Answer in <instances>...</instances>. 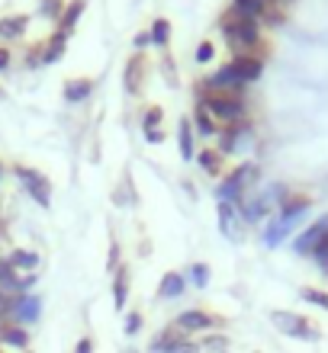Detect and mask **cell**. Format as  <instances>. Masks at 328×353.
<instances>
[{
  "label": "cell",
  "mask_w": 328,
  "mask_h": 353,
  "mask_svg": "<svg viewBox=\"0 0 328 353\" xmlns=\"http://www.w3.org/2000/svg\"><path fill=\"white\" fill-rule=\"evenodd\" d=\"M184 341H190V337L184 334V331H180L177 325H171V327H164V331H161V334L155 337V341H151L148 350H151V353H171L177 344H184Z\"/></svg>",
  "instance_id": "obj_16"
},
{
  "label": "cell",
  "mask_w": 328,
  "mask_h": 353,
  "mask_svg": "<svg viewBox=\"0 0 328 353\" xmlns=\"http://www.w3.org/2000/svg\"><path fill=\"white\" fill-rule=\"evenodd\" d=\"M161 122H164V110H161V106H148V110H145V119H142V129L145 132L161 129Z\"/></svg>",
  "instance_id": "obj_32"
},
{
  "label": "cell",
  "mask_w": 328,
  "mask_h": 353,
  "mask_svg": "<svg viewBox=\"0 0 328 353\" xmlns=\"http://www.w3.org/2000/svg\"><path fill=\"white\" fill-rule=\"evenodd\" d=\"M13 174H17V180L23 183V190L36 199V205H42V209L52 205V183H48L46 174H39L36 168H26V164H17Z\"/></svg>",
  "instance_id": "obj_5"
},
{
  "label": "cell",
  "mask_w": 328,
  "mask_h": 353,
  "mask_svg": "<svg viewBox=\"0 0 328 353\" xmlns=\"http://www.w3.org/2000/svg\"><path fill=\"white\" fill-rule=\"evenodd\" d=\"M209 276H213V273H209L206 263H193V267H190V283H193L197 289H206L209 286Z\"/></svg>",
  "instance_id": "obj_31"
},
{
  "label": "cell",
  "mask_w": 328,
  "mask_h": 353,
  "mask_svg": "<svg viewBox=\"0 0 328 353\" xmlns=\"http://www.w3.org/2000/svg\"><path fill=\"white\" fill-rule=\"evenodd\" d=\"M0 353H3V350H0Z\"/></svg>",
  "instance_id": "obj_46"
},
{
  "label": "cell",
  "mask_w": 328,
  "mask_h": 353,
  "mask_svg": "<svg viewBox=\"0 0 328 353\" xmlns=\"http://www.w3.org/2000/svg\"><path fill=\"white\" fill-rule=\"evenodd\" d=\"M197 103H203L209 110V116L222 125H235V122L244 119V100L242 97H232V93L213 90L206 81H197Z\"/></svg>",
  "instance_id": "obj_2"
},
{
  "label": "cell",
  "mask_w": 328,
  "mask_h": 353,
  "mask_svg": "<svg viewBox=\"0 0 328 353\" xmlns=\"http://www.w3.org/2000/svg\"><path fill=\"white\" fill-rule=\"evenodd\" d=\"M174 325L184 331V334H200V331H209V327L222 325L216 315H209V312H203V308H187V312H180L177 318H174Z\"/></svg>",
  "instance_id": "obj_10"
},
{
  "label": "cell",
  "mask_w": 328,
  "mask_h": 353,
  "mask_svg": "<svg viewBox=\"0 0 328 353\" xmlns=\"http://www.w3.org/2000/svg\"><path fill=\"white\" fill-rule=\"evenodd\" d=\"M61 13H65V0H42L39 3V17H46V19H61Z\"/></svg>",
  "instance_id": "obj_30"
},
{
  "label": "cell",
  "mask_w": 328,
  "mask_h": 353,
  "mask_svg": "<svg viewBox=\"0 0 328 353\" xmlns=\"http://www.w3.org/2000/svg\"><path fill=\"white\" fill-rule=\"evenodd\" d=\"M300 296H302V302H309V305H316V308H322V312H328V292H325V289L302 286Z\"/></svg>",
  "instance_id": "obj_29"
},
{
  "label": "cell",
  "mask_w": 328,
  "mask_h": 353,
  "mask_svg": "<svg viewBox=\"0 0 328 353\" xmlns=\"http://www.w3.org/2000/svg\"><path fill=\"white\" fill-rule=\"evenodd\" d=\"M7 241V232H3V225H0V244Z\"/></svg>",
  "instance_id": "obj_44"
},
{
  "label": "cell",
  "mask_w": 328,
  "mask_h": 353,
  "mask_svg": "<svg viewBox=\"0 0 328 353\" xmlns=\"http://www.w3.org/2000/svg\"><path fill=\"white\" fill-rule=\"evenodd\" d=\"M29 29V17L23 13H13V17H0V39L3 42H13V39H23Z\"/></svg>",
  "instance_id": "obj_18"
},
{
  "label": "cell",
  "mask_w": 328,
  "mask_h": 353,
  "mask_svg": "<svg viewBox=\"0 0 328 353\" xmlns=\"http://www.w3.org/2000/svg\"><path fill=\"white\" fill-rule=\"evenodd\" d=\"M145 141H151V145H161V141H164V132H161V129L145 132Z\"/></svg>",
  "instance_id": "obj_41"
},
{
  "label": "cell",
  "mask_w": 328,
  "mask_h": 353,
  "mask_svg": "<svg viewBox=\"0 0 328 353\" xmlns=\"http://www.w3.org/2000/svg\"><path fill=\"white\" fill-rule=\"evenodd\" d=\"M122 331H126V334H139L142 331V315L139 312H129V315H126V321H122Z\"/></svg>",
  "instance_id": "obj_36"
},
{
  "label": "cell",
  "mask_w": 328,
  "mask_h": 353,
  "mask_svg": "<svg viewBox=\"0 0 328 353\" xmlns=\"http://www.w3.org/2000/svg\"><path fill=\"white\" fill-rule=\"evenodd\" d=\"M148 39H151V46L155 48H168V42H171V19H164V17L155 19L151 29H148Z\"/></svg>",
  "instance_id": "obj_27"
},
{
  "label": "cell",
  "mask_w": 328,
  "mask_h": 353,
  "mask_svg": "<svg viewBox=\"0 0 328 353\" xmlns=\"http://www.w3.org/2000/svg\"><path fill=\"white\" fill-rule=\"evenodd\" d=\"M161 71H164V77H168V84H177V77H174V61H171V58L161 61Z\"/></svg>",
  "instance_id": "obj_38"
},
{
  "label": "cell",
  "mask_w": 328,
  "mask_h": 353,
  "mask_svg": "<svg viewBox=\"0 0 328 353\" xmlns=\"http://www.w3.org/2000/svg\"><path fill=\"white\" fill-rule=\"evenodd\" d=\"M75 353H94V341H90V337H81L77 347H75Z\"/></svg>",
  "instance_id": "obj_40"
},
{
  "label": "cell",
  "mask_w": 328,
  "mask_h": 353,
  "mask_svg": "<svg viewBox=\"0 0 328 353\" xmlns=\"http://www.w3.org/2000/svg\"><path fill=\"white\" fill-rule=\"evenodd\" d=\"M261 180V168L258 164H251V161H244V164H238V168L232 170V174L222 176V183H219V203H229V205H238L244 199V196L254 190V183Z\"/></svg>",
  "instance_id": "obj_3"
},
{
  "label": "cell",
  "mask_w": 328,
  "mask_h": 353,
  "mask_svg": "<svg viewBox=\"0 0 328 353\" xmlns=\"http://www.w3.org/2000/svg\"><path fill=\"white\" fill-rule=\"evenodd\" d=\"M213 58H216V46H213L209 39H203L197 46V52H193V61H197V65H209Z\"/></svg>",
  "instance_id": "obj_33"
},
{
  "label": "cell",
  "mask_w": 328,
  "mask_h": 353,
  "mask_svg": "<svg viewBox=\"0 0 328 353\" xmlns=\"http://www.w3.org/2000/svg\"><path fill=\"white\" fill-rule=\"evenodd\" d=\"M84 10H87V0H68L65 13H61V19H58V32L71 36V29L77 26V19L84 17Z\"/></svg>",
  "instance_id": "obj_22"
},
{
  "label": "cell",
  "mask_w": 328,
  "mask_h": 353,
  "mask_svg": "<svg viewBox=\"0 0 328 353\" xmlns=\"http://www.w3.org/2000/svg\"><path fill=\"white\" fill-rule=\"evenodd\" d=\"M184 292H187V276L177 273V270H168L158 283V296L161 299H180Z\"/></svg>",
  "instance_id": "obj_14"
},
{
  "label": "cell",
  "mask_w": 328,
  "mask_h": 353,
  "mask_svg": "<svg viewBox=\"0 0 328 353\" xmlns=\"http://www.w3.org/2000/svg\"><path fill=\"white\" fill-rule=\"evenodd\" d=\"M190 125H193V132H197L200 139H213V135L219 132L216 119L209 116V110L203 106V103H197V106H193V119H190Z\"/></svg>",
  "instance_id": "obj_21"
},
{
  "label": "cell",
  "mask_w": 328,
  "mask_h": 353,
  "mask_svg": "<svg viewBox=\"0 0 328 353\" xmlns=\"http://www.w3.org/2000/svg\"><path fill=\"white\" fill-rule=\"evenodd\" d=\"M290 228H293V225L280 222V219H277V215H273V222L267 225V232H264V244H267V248H277V244H280L283 238H287V234H290Z\"/></svg>",
  "instance_id": "obj_28"
},
{
  "label": "cell",
  "mask_w": 328,
  "mask_h": 353,
  "mask_svg": "<svg viewBox=\"0 0 328 353\" xmlns=\"http://www.w3.org/2000/svg\"><path fill=\"white\" fill-rule=\"evenodd\" d=\"M251 145V122L242 119L235 122V125H225L222 132H219V154H238V151H244Z\"/></svg>",
  "instance_id": "obj_8"
},
{
  "label": "cell",
  "mask_w": 328,
  "mask_h": 353,
  "mask_svg": "<svg viewBox=\"0 0 328 353\" xmlns=\"http://www.w3.org/2000/svg\"><path fill=\"white\" fill-rule=\"evenodd\" d=\"M65 48H68V36L55 29V32L42 42V65H55V61H61Z\"/></svg>",
  "instance_id": "obj_20"
},
{
  "label": "cell",
  "mask_w": 328,
  "mask_h": 353,
  "mask_svg": "<svg viewBox=\"0 0 328 353\" xmlns=\"http://www.w3.org/2000/svg\"><path fill=\"white\" fill-rule=\"evenodd\" d=\"M219 29H222L225 46H229L232 58H238V55H258V58H264L261 23H254V19L242 17V13H235V10L229 7L222 17H219Z\"/></svg>",
  "instance_id": "obj_1"
},
{
  "label": "cell",
  "mask_w": 328,
  "mask_h": 353,
  "mask_svg": "<svg viewBox=\"0 0 328 353\" xmlns=\"http://www.w3.org/2000/svg\"><path fill=\"white\" fill-rule=\"evenodd\" d=\"M26 353H32V350H26Z\"/></svg>",
  "instance_id": "obj_45"
},
{
  "label": "cell",
  "mask_w": 328,
  "mask_h": 353,
  "mask_svg": "<svg viewBox=\"0 0 328 353\" xmlns=\"http://www.w3.org/2000/svg\"><path fill=\"white\" fill-rule=\"evenodd\" d=\"M129 286H132L129 267H119L113 273V305H116V312H122L126 302H129Z\"/></svg>",
  "instance_id": "obj_15"
},
{
  "label": "cell",
  "mask_w": 328,
  "mask_h": 353,
  "mask_svg": "<svg viewBox=\"0 0 328 353\" xmlns=\"http://www.w3.org/2000/svg\"><path fill=\"white\" fill-rule=\"evenodd\" d=\"M271 325L287 337H296V341H319L322 331L319 325H312L306 315H296V312H283V308H273L271 312Z\"/></svg>",
  "instance_id": "obj_4"
},
{
  "label": "cell",
  "mask_w": 328,
  "mask_h": 353,
  "mask_svg": "<svg viewBox=\"0 0 328 353\" xmlns=\"http://www.w3.org/2000/svg\"><path fill=\"white\" fill-rule=\"evenodd\" d=\"M148 71H151V61L145 52H132L126 58V68H122V87L129 97H139L145 90V81H148Z\"/></svg>",
  "instance_id": "obj_6"
},
{
  "label": "cell",
  "mask_w": 328,
  "mask_h": 353,
  "mask_svg": "<svg viewBox=\"0 0 328 353\" xmlns=\"http://www.w3.org/2000/svg\"><path fill=\"white\" fill-rule=\"evenodd\" d=\"M312 261H316V267H319L322 273L328 276V238L319 244V248H316V254H312Z\"/></svg>",
  "instance_id": "obj_35"
},
{
  "label": "cell",
  "mask_w": 328,
  "mask_h": 353,
  "mask_svg": "<svg viewBox=\"0 0 328 353\" xmlns=\"http://www.w3.org/2000/svg\"><path fill=\"white\" fill-rule=\"evenodd\" d=\"M29 331L23 325H10V321H3L0 325V344L3 347H13V350H29Z\"/></svg>",
  "instance_id": "obj_13"
},
{
  "label": "cell",
  "mask_w": 328,
  "mask_h": 353,
  "mask_svg": "<svg viewBox=\"0 0 328 353\" xmlns=\"http://www.w3.org/2000/svg\"><path fill=\"white\" fill-rule=\"evenodd\" d=\"M171 353H200V344H193V341H184V344H177Z\"/></svg>",
  "instance_id": "obj_39"
},
{
  "label": "cell",
  "mask_w": 328,
  "mask_h": 353,
  "mask_svg": "<svg viewBox=\"0 0 328 353\" xmlns=\"http://www.w3.org/2000/svg\"><path fill=\"white\" fill-rule=\"evenodd\" d=\"M61 93H65L68 103H84L94 93V77H68Z\"/></svg>",
  "instance_id": "obj_19"
},
{
  "label": "cell",
  "mask_w": 328,
  "mask_h": 353,
  "mask_svg": "<svg viewBox=\"0 0 328 353\" xmlns=\"http://www.w3.org/2000/svg\"><path fill=\"white\" fill-rule=\"evenodd\" d=\"M106 267H110L113 273H116V270L122 267V263H119V241H113V244H110V261H106Z\"/></svg>",
  "instance_id": "obj_37"
},
{
  "label": "cell",
  "mask_w": 328,
  "mask_h": 353,
  "mask_svg": "<svg viewBox=\"0 0 328 353\" xmlns=\"http://www.w3.org/2000/svg\"><path fill=\"white\" fill-rule=\"evenodd\" d=\"M232 10L254 23H271V26L283 23V10H273L271 0H232Z\"/></svg>",
  "instance_id": "obj_7"
},
{
  "label": "cell",
  "mask_w": 328,
  "mask_h": 353,
  "mask_svg": "<svg viewBox=\"0 0 328 353\" xmlns=\"http://www.w3.org/2000/svg\"><path fill=\"white\" fill-rule=\"evenodd\" d=\"M145 46H151V39H148V32H139V36H135V48H145Z\"/></svg>",
  "instance_id": "obj_43"
},
{
  "label": "cell",
  "mask_w": 328,
  "mask_h": 353,
  "mask_svg": "<svg viewBox=\"0 0 328 353\" xmlns=\"http://www.w3.org/2000/svg\"><path fill=\"white\" fill-rule=\"evenodd\" d=\"M325 238H328V215H322L319 222H312L306 232L296 234V241H293V251L300 254V257H312V254H316V248H319Z\"/></svg>",
  "instance_id": "obj_9"
},
{
  "label": "cell",
  "mask_w": 328,
  "mask_h": 353,
  "mask_svg": "<svg viewBox=\"0 0 328 353\" xmlns=\"http://www.w3.org/2000/svg\"><path fill=\"white\" fill-rule=\"evenodd\" d=\"M238 209L229 203H219V232L225 234V238H232V241H238L242 238V228H238Z\"/></svg>",
  "instance_id": "obj_17"
},
{
  "label": "cell",
  "mask_w": 328,
  "mask_h": 353,
  "mask_svg": "<svg viewBox=\"0 0 328 353\" xmlns=\"http://www.w3.org/2000/svg\"><path fill=\"white\" fill-rule=\"evenodd\" d=\"M7 68H10V48L0 46V71H7Z\"/></svg>",
  "instance_id": "obj_42"
},
{
  "label": "cell",
  "mask_w": 328,
  "mask_h": 353,
  "mask_svg": "<svg viewBox=\"0 0 328 353\" xmlns=\"http://www.w3.org/2000/svg\"><path fill=\"white\" fill-rule=\"evenodd\" d=\"M200 164V170L206 176H222V164H225V158L219 154V148H203V151H197V158H193Z\"/></svg>",
  "instance_id": "obj_24"
},
{
  "label": "cell",
  "mask_w": 328,
  "mask_h": 353,
  "mask_svg": "<svg viewBox=\"0 0 328 353\" xmlns=\"http://www.w3.org/2000/svg\"><path fill=\"white\" fill-rule=\"evenodd\" d=\"M39 308H42V302H39L36 296H29V292H23V296L13 299V312H10V325H32L39 318Z\"/></svg>",
  "instance_id": "obj_12"
},
{
  "label": "cell",
  "mask_w": 328,
  "mask_h": 353,
  "mask_svg": "<svg viewBox=\"0 0 328 353\" xmlns=\"http://www.w3.org/2000/svg\"><path fill=\"white\" fill-rule=\"evenodd\" d=\"M7 261H10V267H13L19 276H23V273H36L39 254H36V251H26V248H17V251L7 254Z\"/></svg>",
  "instance_id": "obj_23"
},
{
  "label": "cell",
  "mask_w": 328,
  "mask_h": 353,
  "mask_svg": "<svg viewBox=\"0 0 328 353\" xmlns=\"http://www.w3.org/2000/svg\"><path fill=\"white\" fill-rule=\"evenodd\" d=\"M225 347H229V337H225V334H213V337H203V341H200V350L225 353Z\"/></svg>",
  "instance_id": "obj_34"
},
{
  "label": "cell",
  "mask_w": 328,
  "mask_h": 353,
  "mask_svg": "<svg viewBox=\"0 0 328 353\" xmlns=\"http://www.w3.org/2000/svg\"><path fill=\"white\" fill-rule=\"evenodd\" d=\"M193 125H190V119H180V125H177V145H180V154L187 161H193L197 158V148H193Z\"/></svg>",
  "instance_id": "obj_26"
},
{
  "label": "cell",
  "mask_w": 328,
  "mask_h": 353,
  "mask_svg": "<svg viewBox=\"0 0 328 353\" xmlns=\"http://www.w3.org/2000/svg\"><path fill=\"white\" fill-rule=\"evenodd\" d=\"M19 273L13 267H10L7 257H0V289L3 292H13V296H23V286H19Z\"/></svg>",
  "instance_id": "obj_25"
},
{
  "label": "cell",
  "mask_w": 328,
  "mask_h": 353,
  "mask_svg": "<svg viewBox=\"0 0 328 353\" xmlns=\"http://www.w3.org/2000/svg\"><path fill=\"white\" fill-rule=\"evenodd\" d=\"M309 205H312V199L306 193H287L283 196V203L277 205V219L287 222V225H296L302 215L309 212Z\"/></svg>",
  "instance_id": "obj_11"
}]
</instances>
